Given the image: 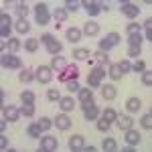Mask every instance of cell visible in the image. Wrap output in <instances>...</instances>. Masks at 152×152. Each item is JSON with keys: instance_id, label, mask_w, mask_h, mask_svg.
Here are the masks:
<instances>
[{"instance_id": "obj_1", "label": "cell", "mask_w": 152, "mask_h": 152, "mask_svg": "<svg viewBox=\"0 0 152 152\" xmlns=\"http://www.w3.org/2000/svg\"><path fill=\"white\" fill-rule=\"evenodd\" d=\"M35 20L41 26H47V23L51 20V12H49L47 4H43V2H39L35 6Z\"/></svg>"}, {"instance_id": "obj_2", "label": "cell", "mask_w": 152, "mask_h": 152, "mask_svg": "<svg viewBox=\"0 0 152 152\" xmlns=\"http://www.w3.org/2000/svg\"><path fill=\"white\" fill-rule=\"evenodd\" d=\"M77 73H79V69H77V65L75 63H71V65H65V69L59 73V79L61 81H69V79H77Z\"/></svg>"}, {"instance_id": "obj_3", "label": "cell", "mask_w": 152, "mask_h": 152, "mask_svg": "<svg viewBox=\"0 0 152 152\" xmlns=\"http://www.w3.org/2000/svg\"><path fill=\"white\" fill-rule=\"evenodd\" d=\"M2 65L8 67V69H20L23 61L16 57V55H12V53H6V55H2Z\"/></svg>"}, {"instance_id": "obj_4", "label": "cell", "mask_w": 152, "mask_h": 152, "mask_svg": "<svg viewBox=\"0 0 152 152\" xmlns=\"http://www.w3.org/2000/svg\"><path fill=\"white\" fill-rule=\"evenodd\" d=\"M12 33V26H10V16L6 12L0 14V35L2 37H10Z\"/></svg>"}, {"instance_id": "obj_5", "label": "cell", "mask_w": 152, "mask_h": 152, "mask_svg": "<svg viewBox=\"0 0 152 152\" xmlns=\"http://www.w3.org/2000/svg\"><path fill=\"white\" fill-rule=\"evenodd\" d=\"M4 118L8 122H16L20 118V107H14V105H6L4 107Z\"/></svg>"}, {"instance_id": "obj_6", "label": "cell", "mask_w": 152, "mask_h": 152, "mask_svg": "<svg viewBox=\"0 0 152 152\" xmlns=\"http://www.w3.org/2000/svg\"><path fill=\"white\" fill-rule=\"evenodd\" d=\"M55 148H57V138H55V136H45L43 142H41V150L53 152Z\"/></svg>"}, {"instance_id": "obj_7", "label": "cell", "mask_w": 152, "mask_h": 152, "mask_svg": "<svg viewBox=\"0 0 152 152\" xmlns=\"http://www.w3.org/2000/svg\"><path fill=\"white\" fill-rule=\"evenodd\" d=\"M55 126H57L59 130H69L71 128V120L67 114H59L57 118H55Z\"/></svg>"}, {"instance_id": "obj_8", "label": "cell", "mask_w": 152, "mask_h": 152, "mask_svg": "<svg viewBox=\"0 0 152 152\" xmlns=\"http://www.w3.org/2000/svg\"><path fill=\"white\" fill-rule=\"evenodd\" d=\"M51 67H39V69H37V79H39V81L41 83H49L51 81Z\"/></svg>"}, {"instance_id": "obj_9", "label": "cell", "mask_w": 152, "mask_h": 152, "mask_svg": "<svg viewBox=\"0 0 152 152\" xmlns=\"http://www.w3.org/2000/svg\"><path fill=\"white\" fill-rule=\"evenodd\" d=\"M122 12H124L128 18H136L140 10H138V6H136V4H130V2H126V4H122Z\"/></svg>"}, {"instance_id": "obj_10", "label": "cell", "mask_w": 152, "mask_h": 152, "mask_svg": "<svg viewBox=\"0 0 152 152\" xmlns=\"http://www.w3.org/2000/svg\"><path fill=\"white\" fill-rule=\"evenodd\" d=\"M81 33H83V35H87V37H95L97 33H99V24L89 20V23L83 24V31H81Z\"/></svg>"}, {"instance_id": "obj_11", "label": "cell", "mask_w": 152, "mask_h": 152, "mask_svg": "<svg viewBox=\"0 0 152 152\" xmlns=\"http://www.w3.org/2000/svg\"><path fill=\"white\" fill-rule=\"evenodd\" d=\"M116 122H118V128H122L124 132L134 126V120H132V116H118Z\"/></svg>"}, {"instance_id": "obj_12", "label": "cell", "mask_w": 152, "mask_h": 152, "mask_svg": "<svg viewBox=\"0 0 152 152\" xmlns=\"http://www.w3.org/2000/svg\"><path fill=\"white\" fill-rule=\"evenodd\" d=\"M81 6H85V10H87V14H91V16H95V14H99V2H91V0H85V2H81Z\"/></svg>"}, {"instance_id": "obj_13", "label": "cell", "mask_w": 152, "mask_h": 152, "mask_svg": "<svg viewBox=\"0 0 152 152\" xmlns=\"http://www.w3.org/2000/svg\"><path fill=\"white\" fill-rule=\"evenodd\" d=\"M83 146H85V140H83V136H71L69 140V148L71 150H83Z\"/></svg>"}, {"instance_id": "obj_14", "label": "cell", "mask_w": 152, "mask_h": 152, "mask_svg": "<svg viewBox=\"0 0 152 152\" xmlns=\"http://www.w3.org/2000/svg\"><path fill=\"white\" fill-rule=\"evenodd\" d=\"M126 142H128L130 146H136L138 142H140V134L136 132V130H126Z\"/></svg>"}, {"instance_id": "obj_15", "label": "cell", "mask_w": 152, "mask_h": 152, "mask_svg": "<svg viewBox=\"0 0 152 152\" xmlns=\"http://www.w3.org/2000/svg\"><path fill=\"white\" fill-rule=\"evenodd\" d=\"M14 28H16L20 35H26V33L31 31V24H28V20H26V18H18V20H16V24H14Z\"/></svg>"}, {"instance_id": "obj_16", "label": "cell", "mask_w": 152, "mask_h": 152, "mask_svg": "<svg viewBox=\"0 0 152 152\" xmlns=\"http://www.w3.org/2000/svg\"><path fill=\"white\" fill-rule=\"evenodd\" d=\"M118 94V89L114 85H102V95H104L105 99H114Z\"/></svg>"}, {"instance_id": "obj_17", "label": "cell", "mask_w": 152, "mask_h": 152, "mask_svg": "<svg viewBox=\"0 0 152 152\" xmlns=\"http://www.w3.org/2000/svg\"><path fill=\"white\" fill-rule=\"evenodd\" d=\"M51 69L61 73V71L65 69V59L63 57H53V61H51Z\"/></svg>"}, {"instance_id": "obj_18", "label": "cell", "mask_w": 152, "mask_h": 152, "mask_svg": "<svg viewBox=\"0 0 152 152\" xmlns=\"http://www.w3.org/2000/svg\"><path fill=\"white\" fill-rule=\"evenodd\" d=\"M81 31L79 28H67V39H69L71 43H79V39H81Z\"/></svg>"}, {"instance_id": "obj_19", "label": "cell", "mask_w": 152, "mask_h": 152, "mask_svg": "<svg viewBox=\"0 0 152 152\" xmlns=\"http://www.w3.org/2000/svg\"><path fill=\"white\" fill-rule=\"evenodd\" d=\"M59 105H61L63 112H69V110H73L75 102H73V97H61V99H59Z\"/></svg>"}, {"instance_id": "obj_20", "label": "cell", "mask_w": 152, "mask_h": 152, "mask_svg": "<svg viewBox=\"0 0 152 152\" xmlns=\"http://www.w3.org/2000/svg\"><path fill=\"white\" fill-rule=\"evenodd\" d=\"M26 132H28V136H31V138H41L43 128H41V126H39V122H37V124H31V126L26 128Z\"/></svg>"}, {"instance_id": "obj_21", "label": "cell", "mask_w": 152, "mask_h": 152, "mask_svg": "<svg viewBox=\"0 0 152 152\" xmlns=\"http://www.w3.org/2000/svg\"><path fill=\"white\" fill-rule=\"evenodd\" d=\"M94 61L97 63V65H102V67H104V65L110 63V57H107L105 53H102V51H97V53H94Z\"/></svg>"}, {"instance_id": "obj_22", "label": "cell", "mask_w": 152, "mask_h": 152, "mask_svg": "<svg viewBox=\"0 0 152 152\" xmlns=\"http://www.w3.org/2000/svg\"><path fill=\"white\" fill-rule=\"evenodd\" d=\"M110 77H112V79H116V81L124 77V73L120 71V67H118V63H112V65H110Z\"/></svg>"}, {"instance_id": "obj_23", "label": "cell", "mask_w": 152, "mask_h": 152, "mask_svg": "<svg viewBox=\"0 0 152 152\" xmlns=\"http://www.w3.org/2000/svg\"><path fill=\"white\" fill-rule=\"evenodd\" d=\"M126 107H128L130 112H138V110L142 107V102L138 99V97H130L128 104H126Z\"/></svg>"}, {"instance_id": "obj_24", "label": "cell", "mask_w": 152, "mask_h": 152, "mask_svg": "<svg viewBox=\"0 0 152 152\" xmlns=\"http://www.w3.org/2000/svg\"><path fill=\"white\" fill-rule=\"evenodd\" d=\"M20 102L26 105H35V94L33 91H24V94H20Z\"/></svg>"}, {"instance_id": "obj_25", "label": "cell", "mask_w": 152, "mask_h": 152, "mask_svg": "<svg viewBox=\"0 0 152 152\" xmlns=\"http://www.w3.org/2000/svg\"><path fill=\"white\" fill-rule=\"evenodd\" d=\"M61 47H63V45L59 43L57 39H53V41H51V43L47 45V51H49V53H53V55H57L59 51H61Z\"/></svg>"}, {"instance_id": "obj_26", "label": "cell", "mask_w": 152, "mask_h": 152, "mask_svg": "<svg viewBox=\"0 0 152 152\" xmlns=\"http://www.w3.org/2000/svg\"><path fill=\"white\" fill-rule=\"evenodd\" d=\"M83 116H85V120H97V116H99V112H97V107H89V110H83Z\"/></svg>"}, {"instance_id": "obj_27", "label": "cell", "mask_w": 152, "mask_h": 152, "mask_svg": "<svg viewBox=\"0 0 152 152\" xmlns=\"http://www.w3.org/2000/svg\"><path fill=\"white\" fill-rule=\"evenodd\" d=\"M33 77H35V75H33V71H31V69H23L18 79H20L23 83H31V81H33Z\"/></svg>"}, {"instance_id": "obj_28", "label": "cell", "mask_w": 152, "mask_h": 152, "mask_svg": "<svg viewBox=\"0 0 152 152\" xmlns=\"http://www.w3.org/2000/svg\"><path fill=\"white\" fill-rule=\"evenodd\" d=\"M16 14H18V18H26V14H28V6L23 4V2H18V4H16Z\"/></svg>"}, {"instance_id": "obj_29", "label": "cell", "mask_w": 152, "mask_h": 152, "mask_svg": "<svg viewBox=\"0 0 152 152\" xmlns=\"http://www.w3.org/2000/svg\"><path fill=\"white\" fill-rule=\"evenodd\" d=\"M24 49H26L28 53H35L37 49H39V41H37V39H28V41L24 43Z\"/></svg>"}, {"instance_id": "obj_30", "label": "cell", "mask_w": 152, "mask_h": 152, "mask_svg": "<svg viewBox=\"0 0 152 152\" xmlns=\"http://www.w3.org/2000/svg\"><path fill=\"white\" fill-rule=\"evenodd\" d=\"M102 148H104V150H118V144H116L114 138H105L104 144H102Z\"/></svg>"}, {"instance_id": "obj_31", "label": "cell", "mask_w": 152, "mask_h": 152, "mask_svg": "<svg viewBox=\"0 0 152 152\" xmlns=\"http://www.w3.org/2000/svg\"><path fill=\"white\" fill-rule=\"evenodd\" d=\"M33 114H35V105H26V104H23V107H20V116L31 118Z\"/></svg>"}, {"instance_id": "obj_32", "label": "cell", "mask_w": 152, "mask_h": 152, "mask_svg": "<svg viewBox=\"0 0 152 152\" xmlns=\"http://www.w3.org/2000/svg\"><path fill=\"white\" fill-rule=\"evenodd\" d=\"M53 16L57 18L59 23H63V20H67V16H69V14H67V10H65V8H57V10L53 12Z\"/></svg>"}, {"instance_id": "obj_33", "label": "cell", "mask_w": 152, "mask_h": 152, "mask_svg": "<svg viewBox=\"0 0 152 152\" xmlns=\"http://www.w3.org/2000/svg\"><path fill=\"white\" fill-rule=\"evenodd\" d=\"M104 118L110 122V124H112V122H116V120H118V112L110 107V110H105V112H104Z\"/></svg>"}, {"instance_id": "obj_34", "label": "cell", "mask_w": 152, "mask_h": 152, "mask_svg": "<svg viewBox=\"0 0 152 152\" xmlns=\"http://www.w3.org/2000/svg\"><path fill=\"white\" fill-rule=\"evenodd\" d=\"M6 47L10 49L12 53H16V51H18V49H20V41H18V39H14V37H12L10 41H8V43H6Z\"/></svg>"}, {"instance_id": "obj_35", "label": "cell", "mask_w": 152, "mask_h": 152, "mask_svg": "<svg viewBox=\"0 0 152 152\" xmlns=\"http://www.w3.org/2000/svg\"><path fill=\"white\" fill-rule=\"evenodd\" d=\"M73 57L75 59H89V51L87 49H75L73 51Z\"/></svg>"}, {"instance_id": "obj_36", "label": "cell", "mask_w": 152, "mask_h": 152, "mask_svg": "<svg viewBox=\"0 0 152 152\" xmlns=\"http://www.w3.org/2000/svg\"><path fill=\"white\" fill-rule=\"evenodd\" d=\"M89 99H94V94L89 89H79V102H89Z\"/></svg>"}, {"instance_id": "obj_37", "label": "cell", "mask_w": 152, "mask_h": 152, "mask_svg": "<svg viewBox=\"0 0 152 152\" xmlns=\"http://www.w3.org/2000/svg\"><path fill=\"white\" fill-rule=\"evenodd\" d=\"M132 71H136V73L146 71V61H136V63H132Z\"/></svg>"}, {"instance_id": "obj_38", "label": "cell", "mask_w": 152, "mask_h": 152, "mask_svg": "<svg viewBox=\"0 0 152 152\" xmlns=\"http://www.w3.org/2000/svg\"><path fill=\"white\" fill-rule=\"evenodd\" d=\"M110 126H112V124H110V122H107L105 118L97 120V130H99V132H107V130H110Z\"/></svg>"}, {"instance_id": "obj_39", "label": "cell", "mask_w": 152, "mask_h": 152, "mask_svg": "<svg viewBox=\"0 0 152 152\" xmlns=\"http://www.w3.org/2000/svg\"><path fill=\"white\" fill-rule=\"evenodd\" d=\"M142 128H144V130H150L152 128V116H150V114H144V116H142Z\"/></svg>"}, {"instance_id": "obj_40", "label": "cell", "mask_w": 152, "mask_h": 152, "mask_svg": "<svg viewBox=\"0 0 152 152\" xmlns=\"http://www.w3.org/2000/svg\"><path fill=\"white\" fill-rule=\"evenodd\" d=\"M51 124H53V120L47 118V116H43L41 120H39V126H41L43 130H49V128H51Z\"/></svg>"}, {"instance_id": "obj_41", "label": "cell", "mask_w": 152, "mask_h": 152, "mask_svg": "<svg viewBox=\"0 0 152 152\" xmlns=\"http://www.w3.org/2000/svg\"><path fill=\"white\" fill-rule=\"evenodd\" d=\"M89 75H94V77H97V79H102V77L105 75V69L102 67V65H97V67H94V71H91Z\"/></svg>"}, {"instance_id": "obj_42", "label": "cell", "mask_w": 152, "mask_h": 152, "mask_svg": "<svg viewBox=\"0 0 152 152\" xmlns=\"http://www.w3.org/2000/svg\"><path fill=\"white\" fill-rule=\"evenodd\" d=\"M140 24H136V23H130L128 24V35H140Z\"/></svg>"}, {"instance_id": "obj_43", "label": "cell", "mask_w": 152, "mask_h": 152, "mask_svg": "<svg viewBox=\"0 0 152 152\" xmlns=\"http://www.w3.org/2000/svg\"><path fill=\"white\" fill-rule=\"evenodd\" d=\"M81 6V2H77V0H67V4H65V10H77Z\"/></svg>"}, {"instance_id": "obj_44", "label": "cell", "mask_w": 152, "mask_h": 152, "mask_svg": "<svg viewBox=\"0 0 152 152\" xmlns=\"http://www.w3.org/2000/svg\"><path fill=\"white\" fill-rule=\"evenodd\" d=\"M130 45H136V47H142V35H130Z\"/></svg>"}, {"instance_id": "obj_45", "label": "cell", "mask_w": 152, "mask_h": 152, "mask_svg": "<svg viewBox=\"0 0 152 152\" xmlns=\"http://www.w3.org/2000/svg\"><path fill=\"white\" fill-rule=\"evenodd\" d=\"M118 67H120L122 73H128V71H132V63H128V61H120Z\"/></svg>"}, {"instance_id": "obj_46", "label": "cell", "mask_w": 152, "mask_h": 152, "mask_svg": "<svg viewBox=\"0 0 152 152\" xmlns=\"http://www.w3.org/2000/svg\"><path fill=\"white\" fill-rule=\"evenodd\" d=\"M142 83L144 85H152V73L150 71H142Z\"/></svg>"}, {"instance_id": "obj_47", "label": "cell", "mask_w": 152, "mask_h": 152, "mask_svg": "<svg viewBox=\"0 0 152 152\" xmlns=\"http://www.w3.org/2000/svg\"><path fill=\"white\" fill-rule=\"evenodd\" d=\"M105 39H107V41H110V45H112V47H114V45H118V43H120V35H118V33H110V35L105 37Z\"/></svg>"}, {"instance_id": "obj_48", "label": "cell", "mask_w": 152, "mask_h": 152, "mask_svg": "<svg viewBox=\"0 0 152 152\" xmlns=\"http://www.w3.org/2000/svg\"><path fill=\"white\" fill-rule=\"evenodd\" d=\"M140 51H142V47L130 45V49H128V55H130V57H138V55H140Z\"/></svg>"}, {"instance_id": "obj_49", "label": "cell", "mask_w": 152, "mask_h": 152, "mask_svg": "<svg viewBox=\"0 0 152 152\" xmlns=\"http://www.w3.org/2000/svg\"><path fill=\"white\" fill-rule=\"evenodd\" d=\"M67 89H69V91H79V83H77V79H69V81H67Z\"/></svg>"}, {"instance_id": "obj_50", "label": "cell", "mask_w": 152, "mask_h": 152, "mask_svg": "<svg viewBox=\"0 0 152 152\" xmlns=\"http://www.w3.org/2000/svg\"><path fill=\"white\" fill-rule=\"evenodd\" d=\"M110 49H112L110 41H107V39H102V41H99V51H102V53H105V51H110Z\"/></svg>"}, {"instance_id": "obj_51", "label": "cell", "mask_w": 152, "mask_h": 152, "mask_svg": "<svg viewBox=\"0 0 152 152\" xmlns=\"http://www.w3.org/2000/svg\"><path fill=\"white\" fill-rule=\"evenodd\" d=\"M47 97L51 99V102H59V99H61V97H59V91H57V89H49V91H47Z\"/></svg>"}, {"instance_id": "obj_52", "label": "cell", "mask_w": 152, "mask_h": 152, "mask_svg": "<svg viewBox=\"0 0 152 152\" xmlns=\"http://www.w3.org/2000/svg\"><path fill=\"white\" fill-rule=\"evenodd\" d=\"M99 81H102V79H97V77H94V75H89V77H87L89 87H99Z\"/></svg>"}, {"instance_id": "obj_53", "label": "cell", "mask_w": 152, "mask_h": 152, "mask_svg": "<svg viewBox=\"0 0 152 152\" xmlns=\"http://www.w3.org/2000/svg\"><path fill=\"white\" fill-rule=\"evenodd\" d=\"M53 39H55L53 35H49V33H43V37H41V43H43V45H49Z\"/></svg>"}, {"instance_id": "obj_54", "label": "cell", "mask_w": 152, "mask_h": 152, "mask_svg": "<svg viewBox=\"0 0 152 152\" xmlns=\"http://www.w3.org/2000/svg\"><path fill=\"white\" fill-rule=\"evenodd\" d=\"M95 102L94 99H89V102H81V110H89V107H94Z\"/></svg>"}, {"instance_id": "obj_55", "label": "cell", "mask_w": 152, "mask_h": 152, "mask_svg": "<svg viewBox=\"0 0 152 152\" xmlns=\"http://www.w3.org/2000/svg\"><path fill=\"white\" fill-rule=\"evenodd\" d=\"M144 28H146V33H152V20H150V18L144 23Z\"/></svg>"}, {"instance_id": "obj_56", "label": "cell", "mask_w": 152, "mask_h": 152, "mask_svg": "<svg viewBox=\"0 0 152 152\" xmlns=\"http://www.w3.org/2000/svg\"><path fill=\"white\" fill-rule=\"evenodd\" d=\"M0 146H2V148H8V138H6V136L0 138Z\"/></svg>"}, {"instance_id": "obj_57", "label": "cell", "mask_w": 152, "mask_h": 152, "mask_svg": "<svg viewBox=\"0 0 152 152\" xmlns=\"http://www.w3.org/2000/svg\"><path fill=\"white\" fill-rule=\"evenodd\" d=\"M6 124H8V120H6V118H4V120H2V122H0V130H2V132H4V130H6Z\"/></svg>"}, {"instance_id": "obj_58", "label": "cell", "mask_w": 152, "mask_h": 152, "mask_svg": "<svg viewBox=\"0 0 152 152\" xmlns=\"http://www.w3.org/2000/svg\"><path fill=\"white\" fill-rule=\"evenodd\" d=\"M99 8H102V10H110V4H107V2H99Z\"/></svg>"}, {"instance_id": "obj_59", "label": "cell", "mask_w": 152, "mask_h": 152, "mask_svg": "<svg viewBox=\"0 0 152 152\" xmlns=\"http://www.w3.org/2000/svg\"><path fill=\"white\" fill-rule=\"evenodd\" d=\"M83 150H85V152H95V148H94V146H83Z\"/></svg>"}]
</instances>
